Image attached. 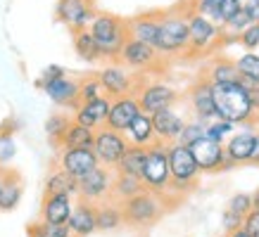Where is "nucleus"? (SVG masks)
<instances>
[{
  "mask_svg": "<svg viewBox=\"0 0 259 237\" xmlns=\"http://www.w3.org/2000/svg\"><path fill=\"white\" fill-rule=\"evenodd\" d=\"M240 8L247 12L250 22H259V0H240Z\"/></svg>",
  "mask_w": 259,
  "mask_h": 237,
  "instance_id": "09e8293b",
  "label": "nucleus"
},
{
  "mask_svg": "<svg viewBox=\"0 0 259 237\" xmlns=\"http://www.w3.org/2000/svg\"><path fill=\"white\" fill-rule=\"evenodd\" d=\"M190 152H193V159H195L200 173H217V171H224L226 168V150H224V142H217L212 138H197L195 142L188 145Z\"/></svg>",
  "mask_w": 259,
  "mask_h": 237,
  "instance_id": "ddd939ff",
  "label": "nucleus"
},
{
  "mask_svg": "<svg viewBox=\"0 0 259 237\" xmlns=\"http://www.w3.org/2000/svg\"><path fill=\"white\" fill-rule=\"evenodd\" d=\"M74 209L69 195H46L40 206V221L43 223H67Z\"/></svg>",
  "mask_w": 259,
  "mask_h": 237,
  "instance_id": "b1692460",
  "label": "nucleus"
},
{
  "mask_svg": "<svg viewBox=\"0 0 259 237\" xmlns=\"http://www.w3.org/2000/svg\"><path fill=\"white\" fill-rule=\"evenodd\" d=\"M233 133H236V124L224 118H212L209 124H204V135L217 142H226V138H231Z\"/></svg>",
  "mask_w": 259,
  "mask_h": 237,
  "instance_id": "c9c22d12",
  "label": "nucleus"
},
{
  "mask_svg": "<svg viewBox=\"0 0 259 237\" xmlns=\"http://www.w3.org/2000/svg\"><path fill=\"white\" fill-rule=\"evenodd\" d=\"M126 29H128V38L143 40L148 45L155 47L159 31V12H145L134 19H126Z\"/></svg>",
  "mask_w": 259,
  "mask_h": 237,
  "instance_id": "4be33fe9",
  "label": "nucleus"
},
{
  "mask_svg": "<svg viewBox=\"0 0 259 237\" xmlns=\"http://www.w3.org/2000/svg\"><path fill=\"white\" fill-rule=\"evenodd\" d=\"M95 223H98V230H102V232L117 230L119 225L124 223L121 206L114 204L112 199H105V202H100V206L95 204Z\"/></svg>",
  "mask_w": 259,
  "mask_h": 237,
  "instance_id": "c85d7f7f",
  "label": "nucleus"
},
{
  "mask_svg": "<svg viewBox=\"0 0 259 237\" xmlns=\"http://www.w3.org/2000/svg\"><path fill=\"white\" fill-rule=\"evenodd\" d=\"M193 5L200 15H204L212 24L221 26L228 17L240 8V0H193Z\"/></svg>",
  "mask_w": 259,
  "mask_h": 237,
  "instance_id": "393cba45",
  "label": "nucleus"
},
{
  "mask_svg": "<svg viewBox=\"0 0 259 237\" xmlns=\"http://www.w3.org/2000/svg\"><path fill=\"white\" fill-rule=\"evenodd\" d=\"M217 45H221V31L217 24H212L204 15H200L190 0L188 10V47L183 55L188 57H200L212 52Z\"/></svg>",
  "mask_w": 259,
  "mask_h": 237,
  "instance_id": "423d86ee",
  "label": "nucleus"
},
{
  "mask_svg": "<svg viewBox=\"0 0 259 237\" xmlns=\"http://www.w3.org/2000/svg\"><path fill=\"white\" fill-rule=\"evenodd\" d=\"M150 116H152V128H155L157 142L169 145V142H176L181 138V131L186 126V118L181 116L174 107L159 109V111H155V114H150Z\"/></svg>",
  "mask_w": 259,
  "mask_h": 237,
  "instance_id": "a211bd4d",
  "label": "nucleus"
},
{
  "mask_svg": "<svg viewBox=\"0 0 259 237\" xmlns=\"http://www.w3.org/2000/svg\"><path fill=\"white\" fill-rule=\"evenodd\" d=\"M238 43L245 47V50H257L259 47V22H252L250 26H245L243 31L238 33Z\"/></svg>",
  "mask_w": 259,
  "mask_h": 237,
  "instance_id": "a19ab883",
  "label": "nucleus"
},
{
  "mask_svg": "<svg viewBox=\"0 0 259 237\" xmlns=\"http://www.w3.org/2000/svg\"><path fill=\"white\" fill-rule=\"evenodd\" d=\"M29 237H48L46 230H43V223H33L29 228Z\"/></svg>",
  "mask_w": 259,
  "mask_h": 237,
  "instance_id": "3c124183",
  "label": "nucleus"
},
{
  "mask_svg": "<svg viewBox=\"0 0 259 237\" xmlns=\"http://www.w3.org/2000/svg\"><path fill=\"white\" fill-rule=\"evenodd\" d=\"M110 104H112V97L107 95H100L95 97L91 102H81L76 109H74V121L81 124V126H88V128H102L105 126V118L110 114Z\"/></svg>",
  "mask_w": 259,
  "mask_h": 237,
  "instance_id": "aec40b11",
  "label": "nucleus"
},
{
  "mask_svg": "<svg viewBox=\"0 0 259 237\" xmlns=\"http://www.w3.org/2000/svg\"><path fill=\"white\" fill-rule=\"evenodd\" d=\"M188 104L193 116L209 124L212 118H217V111H214V97H212V81L207 76H200V79L188 88Z\"/></svg>",
  "mask_w": 259,
  "mask_h": 237,
  "instance_id": "dca6fc26",
  "label": "nucleus"
},
{
  "mask_svg": "<svg viewBox=\"0 0 259 237\" xmlns=\"http://www.w3.org/2000/svg\"><path fill=\"white\" fill-rule=\"evenodd\" d=\"M228 209H231V211H236V213H240V216L245 218V213L252 211V197L250 195H245V192H240V195H236V197H231Z\"/></svg>",
  "mask_w": 259,
  "mask_h": 237,
  "instance_id": "37998d69",
  "label": "nucleus"
},
{
  "mask_svg": "<svg viewBox=\"0 0 259 237\" xmlns=\"http://www.w3.org/2000/svg\"><path fill=\"white\" fill-rule=\"evenodd\" d=\"M57 22H62L71 33L88 29V24L93 22V17L98 15L93 8V0H57L55 8Z\"/></svg>",
  "mask_w": 259,
  "mask_h": 237,
  "instance_id": "4468645a",
  "label": "nucleus"
},
{
  "mask_svg": "<svg viewBox=\"0 0 259 237\" xmlns=\"http://www.w3.org/2000/svg\"><path fill=\"white\" fill-rule=\"evenodd\" d=\"M247 164L259 166V131H254V145H252V154L247 159Z\"/></svg>",
  "mask_w": 259,
  "mask_h": 237,
  "instance_id": "8fccbe9b",
  "label": "nucleus"
},
{
  "mask_svg": "<svg viewBox=\"0 0 259 237\" xmlns=\"http://www.w3.org/2000/svg\"><path fill=\"white\" fill-rule=\"evenodd\" d=\"M238 228H243V216L236 211H231V209H226V211H224V230L231 232V230H238Z\"/></svg>",
  "mask_w": 259,
  "mask_h": 237,
  "instance_id": "de8ad7c7",
  "label": "nucleus"
},
{
  "mask_svg": "<svg viewBox=\"0 0 259 237\" xmlns=\"http://www.w3.org/2000/svg\"><path fill=\"white\" fill-rule=\"evenodd\" d=\"M69 230L74 232V237H88L98 230V223H95V204L91 202H83L81 199L79 204L71 209L69 221H67Z\"/></svg>",
  "mask_w": 259,
  "mask_h": 237,
  "instance_id": "5701e85b",
  "label": "nucleus"
},
{
  "mask_svg": "<svg viewBox=\"0 0 259 237\" xmlns=\"http://www.w3.org/2000/svg\"><path fill=\"white\" fill-rule=\"evenodd\" d=\"M24 181L10 166H0V211H12L22 202Z\"/></svg>",
  "mask_w": 259,
  "mask_h": 237,
  "instance_id": "6ab92c4d",
  "label": "nucleus"
},
{
  "mask_svg": "<svg viewBox=\"0 0 259 237\" xmlns=\"http://www.w3.org/2000/svg\"><path fill=\"white\" fill-rule=\"evenodd\" d=\"M238 83L245 88V93H247V97H250L252 114H254V124H259V81L250 79V76H240Z\"/></svg>",
  "mask_w": 259,
  "mask_h": 237,
  "instance_id": "58836bf2",
  "label": "nucleus"
},
{
  "mask_svg": "<svg viewBox=\"0 0 259 237\" xmlns=\"http://www.w3.org/2000/svg\"><path fill=\"white\" fill-rule=\"evenodd\" d=\"M40 90H43V93H46L55 104H60V107L76 109V107L81 104V100H79V81L69 79L67 74L60 76V79H55V81H50V83H46Z\"/></svg>",
  "mask_w": 259,
  "mask_h": 237,
  "instance_id": "412c9836",
  "label": "nucleus"
},
{
  "mask_svg": "<svg viewBox=\"0 0 259 237\" xmlns=\"http://www.w3.org/2000/svg\"><path fill=\"white\" fill-rule=\"evenodd\" d=\"M79 192V185H76V178H71L69 173H64L62 168H57L48 175L46 181V195H69V197H76Z\"/></svg>",
  "mask_w": 259,
  "mask_h": 237,
  "instance_id": "72a5a7b5",
  "label": "nucleus"
},
{
  "mask_svg": "<svg viewBox=\"0 0 259 237\" xmlns=\"http://www.w3.org/2000/svg\"><path fill=\"white\" fill-rule=\"evenodd\" d=\"M250 197H252V209H259V188L252 192Z\"/></svg>",
  "mask_w": 259,
  "mask_h": 237,
  "instance_id": "864d4df0",
  "label": "nucleus"
},
{
  "mask_svg": "<svg viewBox=\"0 0 259 237\" xmlns=\"http://www.w3.org/2000/svg\"><path fill=\"white\" fill-rule=\"evenodd\" d=\"M136 100L141 104V111L145 114H155L159 109H166V107H174L179 102V93L174 90L169 83H162V81H150V83H141L138 90H136Z\"/></svg>",
  "mask_w": 259,
  "mask_h": 237,
  "instance_id": "f8f14e48",
  "label": "nucleus"
},
{
  "mask_svg": "<svg viewBox=\"0 0 259 237\" xmlns=\"http://www.w3.org/2000/svg\"><path fill=\"white\" fill-rule=\"evenodd\" d=\"M166 159H169V188L162 197H186L188 192L197 188V178H200V168H197L193 152L188 145H181L179 140L166 145Z\"/></svg>",
  "mask_w": 259,
  "mask_h": 237,
  "instance_id": "f03ea898",
  "label": "nucleus"
},
{
  "mask_svg": "<svg viewBox=\"0 0 259 237\" xmlns=\"http://www.w3.org/2000/svg\"><path fill=\"white\" fill-rule=\"evenodd\" d=\"M252 145H254V131H240L228 138V142H224L226 150V159H231L233 166L247 164V159L252 154Z\"/></svg>",
  "mask_w": 259,
  "mask_h": 237,
  "instance_id": "a878e982",
  "label": "nucleus"
},
{
  "mask_svg": "<svg viewBox=\"0 0 259 237\" xmlns=\"http://www.w3.org/2000/svg\"><path fill=\"white\" fill-rule=\"evenodd\" d=\"M143 188V181L138 175H128V173H119L114 171V181H112V195L110 199H117V202H124V199L138 195Z\"/></svg>",
  "mask_w": 259,
  "mask_h": 237,
  "instance_id": "7c9ffc66",
  "label": "nucleus"
},
{
  "mask_svg": "<svg viewBox=\"0 0 259 237\" xmlns=\"http://www.w3.org/2000/svg\"><path fill=\"white\" fill-rule=\"evenodd\" d=\"M243 230L250 237H259V209H252L250 213H245L243 218Z\"/></svg>",
  "mask_w": 259,
  "mask_h": 237,
  "instance_id": "a18cd8bd",
  "label": "nucleus"
},
{
  "mask_svg": "<svg viewBox=\"0 0 259 237\" xmlns=\"http://www.w3.org/2000/svg\"><path fill=\"white\" fill-rule=\"evenodd\" d=\"M43 230H46L48 237H74V232L69 230L67 223H43Z\"/></svg>",
  "mask_w": 259,
  "mask_h": 237,
  "instance_id": "49530a36",
  "label": "nucleus"
},
{
  "mask_svg": "<svg viewBox=\"0 0 259 237\" xmlns=\"http://www.w3.org/2000/svg\"><path fill=\"white\" fill-rule=\"evenodd\" d=\"M74 52L79 55V60L88 64H95V62H102V55H100V47L95 43L93 33L88 29H81V31H74Z\"/></svg>",
  "mask_w": 259,
  "mask_h": 237,
  "instance_id": "c756f323",
  "label": "nucleus"
},
{
  "mask_svg": "<svg viewBox=\"0 0 259 237\" xmlns=\"http://www.w3.org/2000/svg\"><path fill=\"white\" fill-rule=\"evenodd\" d=\"M164 204H166L164 197L157 195V192H150V190H141L138 195L119 202L124 223L134 225V228H145V225L157 223L166 211Z\"/></svg>",
  "mask_w": 259,
  "mask_h": 237,
  "instance_id": "39448f33",
  "label": "nucleus"
},
{
  "mask_svg": "<svg viewBox=\"0 0 259 237\" xmlns=\"http://www.w3.org/2000/svg\"><path fill=\"white\" fill-rule=\"evenodd\" d=\"M112 181H114V171L107 166H95L91 173H86L83 178L76 181L79 192L76 197L91 204H100L105 199H110L112 195Z\"/></svg>",
  "mask_w": 259,
  "mask_h": 237,
  "instance_id": "9b49d317",
  "label": "nucleus"
},
{
  "mask_svg": "<svg viewBox=\"0 0 259 237\" xmlns=\"http://www.w3.org/2000/svg\"><path fill=\"white\" fill-rule=\"evenodd\" d=\"M124 135L131 145H138V147H150V145L157 142V138H155V128H152V116L145 114V111H141V114L128 124V128L124 131Z\"/></svg>",
  "mask_w": 259,
  "mask_h": 237,
  "instance_id": "bb28decb",
  "label": "nucleus"
},
{
  "mask_svg": "<svg viewBox=\"0 0 259 237\" xmlns=\"http://www.w3.org/2000/svg\"><path fill=\"white\" fill-rule=\"evenodd\" d=\"M64 74H67V71H64L62 67H57V64H50V67H46V69L40 71V79L36 81V86L43 88L46 83H50V81L60 79V76H64Z\"/></svg>",
  "mask_w": 259,
  "mask_h": 237,
  "instance_id": "c03bdc74",
  "label": "nucleus"
},
{
  "mask_svg": "<svg viewBox=\"0 0 259 237\" xmlns=\"http://www.w3.org/2000/svg\"><path fill=\"white\" fill-rule=\"evenodd\" d=\"M88 31L93 33L95 43L100 47L102 60L107 62H117L119 52L124 47L126 38H128V29H126V19L110 12H98L93 17V22L88 24Z\"/></svg>",
  "mask_w": 259,
  "mask_h": 237,
  "instance_id": "20e7f679",
  "label": "nucleus"
},
{
  "mask_svg": "<svg viewBox=\"0 0 259 237\" xmlns=\"http://www.w3.org/2000/svg\"><path fill=\"white\" fill-rule=\"evenodd\" d=\"M15 140H12V133L8 131H0V166H8L15 157Z\"/></svg>",
  "mask_w": 259,
  "mask_h": 237,
  "instance_id": "79ce46f5",
  "label": "nucleus"
},
{
  "mask_svg": "<svg viewBox=\"0 0 259 237\" xmlns=\"http://www.w3.org/2000/svg\"><path fill=\"white\" fill-rule=\"evenodd\" d=\"M95 166H100V161L95 157L93 147H64L60 154V168L76 181L91 173Z\"/></svg>",
  "mask_w": 259,
  "mask_h": 237,
  "instance_id": "2eb2a0df",
  "label": "nucleus"
},
{
  "mask_svg": "<svg viewBox=\"0 0 259 237\" xmlns=\"http://www.w3.org/2000/svg\"><path fill=\"white\" fill-rule=\"evenodd\" d=\"M102 93V86L100 81H98V76H86V79L79 81V100L81 102H91V100H95V97H100Z\"/></svg>",
  "mask_w": 259,
  "mask_h": 237,
  "instance_id": "e433bc0d",
  "label": "nucleus"
},
{
  "mask_svg": "<svg viewBox=\"0 0 259 237\" xmlns=\"http://www.w3.org/2000/svg\"><path fill=\"white\" fill-rule=\"evenodd\" d=\"M71 124V118L67 116V114H62V111H57V114H50L46 121V135L50 138V142L53 145H57L60 147V140H62L64 131H67V126Z\"/></svg>",
  "mask_w": 259,
  "mask_h": 237,
  "instance_id": "f704fd0d",
  "label": "nucleus"
},
{
  "mask_svg": "<svg viewBox=\"0 0 259 237\" xmlns=\"http://www.w3.org/2000/svg\"><path fill=\"white\" fill-rule=\"evenodd\" d=\"M145 157H148V147H138V145H128V150L124 152V157L119 159V164L114 171L128 175H138L141 178L143 166H145Z\"/></svg>",
  "mask_w": 259,
  "mask_h": 237,
  "instance_id": "473e14b6",
  "label": "nucleus"
},
{
  "mask_svg": "<svg viewBox=\"0 0 259 237\" xmlns=\"http://www.w3.org/2000/svg\"><path fill=\"white\" fill-rule=\"evenodd\" d=\"M98 81L102 86V93L107 97H121V95H136L141 81L131 69H126L121 62H107L98 74Z\"/></svg>",
  "mask_w": 259,
  "mask_h": 237,
  "instance_id": "6e6552de",
  "label": "nucleus"
},
{
  "mask_svg": "<svg viewBox=\"0 0 259 237\" xmlns=\"http://www.w3.org/2000/svg\"><path fill=\"white\" fill-rule=\"evenodd\" d=\"M131 71H152L164 64V57L159 55L157 50L143 40H136V38H126L121 52H119V60Z\"/></svg>",
  "mask_w": 259,
  "mask_h": 237,
  "instance_id": "9d476101",
  "label": "nucleus"
},
{
  "mask_svg": "<svg viewBox=\"0 0 259 237\" xmlns=\"http://www.w3.org/2000/svg\"><path fill=\"white\" fill-rule=\"evenodd\" d=\"M141 181H143V188L150 190V192H157V195L166 192L171 173H169V159H166L164 142H155V145L148 147V157H145Z\"/></svg>",
  "mask_w": 259,
  "mask_h": 237,
  "instance_id": "0eeeda50",
  "label": "nucleus"
},
{
  "mask_svg": "<svg viewBox=\"0 0 259 237\" xmlns=\"http://www.w3.org/2000/svg\"><path fill=\"white\" fill-rule=\"evenodd\" d=\"M138 114H141V104L136 100V95L114 97L110 104V114L105 118V128H112V131L124 133L126 128H128V124H131Z\"/></svg>",
  "mask_w": 259,
  "mask_h": 237,
  "instance_id": "f3484780",
  "label": "nucleus"
},
{
  "mask_svg": "<svg viewBox=\"0 0 259 237\" xmlns=\"http://www.w3.org/2000/svg\"><path fill=\"white\" fill-rule=\"evenodd\" d=\"M226 237H250V235H247L243 228H238V230H231V232H226Z\"/></svg>",
  "mask_w": 259,
  "mask_h": 237,
  "instance_id": "603ef678",
  "label": "nucleus"
},
{
  "mask_svg": "<svg viewBox=\"0 0 259 237\" xmlns=\"http://www.w3.org/2000/svg\"><path fill=\"white\" fill-rule=\"evenodd\" d=\"M202 135H204V121L193 118V121H186V126L181 131L179 142L181 145H190V142H195L197 138H202Z\"/></svg>",
  "mask_w": 259,
  "mask_h": 237,
  "instance_id": "ea45409f",
  "label": "nucleus"
},
{
  "mask_svg": "<svg viewBox=\"0 0 259 237\" xmlns=\"http://www.w3.org/2000/svg\"><path fill=\"white\" fill-rule=\"evenodd\" d=\"M204 76L212 83H236L240 79V71L236 67V60H231L226 55H217L212 60V64L207 67Z\"/></svg>",
  "mask_w": 259,
  "mask_h": 237,
  "instance_id": "cd10ccee",
  "label": "nucleus"
},
{
  "mask_svg": "<svg viewBox=\"0 0 259 237\" xmlns=\"http://www.w3.org/2000/svg\"><path fill=\"white\" fill-rule=\"evenodd\" d=\"M212 97L217 118L231 121L236 126H254L250 97L238 81L236 83H212Z\"/></svg>",
  "mask_w": 259,
  "mask_h": 237,
  "instance_id": "7ed1b4c3",
  "label": "nucleus"
},
{
  "mask_svg": "<svg viewBox=\"0 0 259 237\" xmlns=\"http://www.w3.org/2000/svg\"><path fill=\"white\" fill-rule=\"evenodd\" d=\"M93 138H95V128L81 126L71 118V124L64 131L62 140H60V147H93Z\"/></svg>",
  "mask_w": 259,
  "mask_h": 237,
  "instance_id": "2f4dec72",
  "label": "nucleus"
},
{
  "mask_svg": "<svg viewBox=\"0 0 259 237\" xmlns=\"http://www.w3.org/2000/svg\"><path fill=\"white\" fill-rule=\"evenodd\" d=\"M236 67L240 71V76H250V79L259 81V55L257 52H245L243 57H238Z\"/></svg>",
  "mask_w": 259,
  "mask_h": 237,
  "instance_id": "4c0bfd02",
  "label": "nucleus"
},
{
  "mask_svg": "<svg viewBox=\"0 0 259 237\" xmlns=\"http://www.w3.org/2000/svg\"><path fill=\"white\" fill-rule=\"evenodd\" d=\"M188 10L190 0H183L179 5L159 12V31H157V50L162 57L183 55L188 47Z\"/></svg>",
  "mask_w": 259,
  "mask_h": 237,
  "instance_id": "f257e3e1",
  "label": "nucleus"
},
{
  "mask_svg": "<svg viewBox=\"0 0 259 237\" xmlns=\"http://www.w3.org/2000/svg\"><path fill=\"white\" fill-rule=\"evenodd\" d=\"M131 142L126 140L124 133L119 131H112V128H95V138H93V152L100 166H107V168H117L119 159L124 157V152L128 150Z\"/></svg>",
  "mask_w": 259,
  "mask_h": 237,
  "instance_id": "1a4fd4ad",
  "label": "nucleus"
}]
</instances>
